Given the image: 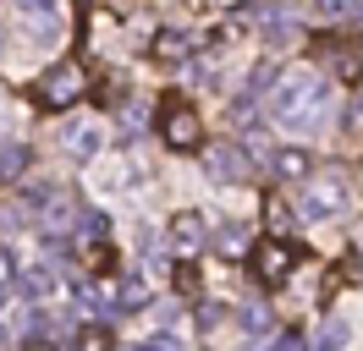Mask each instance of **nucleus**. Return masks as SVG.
Returning a JSON list of instances; mask_svg holds the SVG:
<instances>
[{"label":"nucleus","instance_id":"1","mask_svg":"<svg viewBox=\"0 0 363 351\" xmlns=\"http://www.w3.org/2000/svg\"><path fill=\"white\" fill-rule=\"evenodd\" d=\"M325 105H330V83L319 71H297V77H281V88L270 99V115L292 132H308V127H319Z\"/></svg>","mask_w":363,"mask_h":351},{"label":"nucleus","instance_id":"2","mask_svg":"<svg viewBox=\"0 0 363 351\" xmlns=\"http://www.w3.org/2000/svg\"><path fill=\"white\" fill-rule=\"evenodd\" d=\"M89 93V77H83V66L77 61H61V66H50L45 77L33 83V99L45 110H72L77 99Z\"/></svg>","mask_w":363,"mask_h":351},{"label":"nucleus","instance_id":"3","mask_svg":"<svg viewBox=\"0 0 363 351\" xmlns=\"http://www.w3.org/2000/svg\"><path fill=\"white\" fill-rule=\"evenodd\" d=\"M160 137H165L171 149H199V143H204L199 110L182 105V93H165V99H160Z\"/></svg>","mask_w":363,"mask_h":351},{"label":"nucleus","instance_id":"4","mask_svg":"<svg viewBox=\"0 0 363 351\" xmlns=\"http://www.w3.org/2000/svg\"><path fill=\"white\" fill-rule=\"evenodd\" d=\"M303 214L308 219H341L347 214V181H341L336 171L308 176V187H303Z\"/></svg>","mask_w":363,"mask_h":351},{"label":"nucleus","instance_id":"5","mask_svg":"<svg viewBox=\"0 0 363 351\" xmlns=\"http://www.w3.org/2000/svg\"><path fill=\"white\" fill-rule=\"evenodd\" d=\"M297 258H303V253H297L292 241H275L270 236V241H259V247H253V275H259L264 285H281L297 269Z\"/></svg>","mask_w":363,"mask_h":351},{"label":"nucleus","instance_id":"6","mask_svg":"<svg viewBox=\"0 0 363 351\" xmlns=\"http://www.w3.org/2000/svg\"><path fill=\"white\" fill-rule=\"evenodd\" d=\"M204 171L215 176V181H248V154L237 149V143H215V149L204 154Z\"/></svg>","mask_w":363,"mask_h":351},{"label":"nucleus","instance_id":"7","mask_svg":"<svg viewBox=\"0 0 363 351\" xmlns=\"http://www.w3.org/2000/svg\"><path fill=\"white\" fill-rule=\"evenodd\" d=\"M11 6H17V17L28 22L33 39H55V33H61V11H55V0H11Z\"/></svg>","mask_w":363,"mask_h":351},{"label":"nucleus","instance_id":"8","mask_svg":"<svg viewBox=\"0 0 363 351\" xmlns=\"http://www.w3.org/2000/svg\"><path fill=\"white\" fill-rule=\"evenodd\" d=\"M61 143H67L72 159H94V154L105 149V132L94 127V121H72V127L61 132Z\"/></svg>","mask_w":363,"mask_h":351},{"label":"nucleus","instance_id":"9","mask_svg":"<svg viewBox=\"0 0 363 351\" xmlns=\"http://www.w3.org/2000/svg\"><path fill=\"white\" fill-rule=\"evenodd\" d=\"M17 280H23V291L33 297V302H50V297L61 291V275H55L50 263H28V269L17 275Z\"/></svg>","mask_w":363,"mask_h":351},{"label":"nucleus","instance_id":"10","mask_svg":"<svg viewBox=\"0 0 363 351\" xmlns=\"http://www.w3.org/2000/svg\"><path fill=\"white\" fill-rule=\"evenodd\" d=\"M171 241H177L182 258H193V253L204 247V219H199V214H177V219H171Z\"/></svg>","mask_w":363,"mask_h":351},{"label":"nucleus","instance_id":"11","mask_svg":"<svg viewBox=\"0 0 363 351\" xmlns=\"http://www.w3.org/2000/svg\"><path fill=\"white\" fill-rule=\"evenodd\" d=\"M259 28H264V39H270V44H292L297 39V17H292V11H281V6H264V11H259Z\"/></svg>","mask_w":363,"mask_h":351},{"label":"nucleus","instance_id":"12","mask_svg":"<svg viewBox=\"0 0 363 351\" xmlns=\"http://www.w3.org/2000/svg\"><path fill=\"white\" fill-rule=\"evenodd\" d=\"M270 165H275L281 181H308V176H314V165H308V154H303V149H275Z\"/></svg>","mask_w":363,"mask_h":351},{"label":"nucleus","instance_id":"13","mask_svg":"<svg viewBox=\"0 0 363 351\" xmlns=\"http://www.w3.org/2000/svg\"><path fill=\"white\" fill-rule=\"evenodd\" d=\"M155 55H160V61H187V55H193V39L177 33V28H165V33L155 39Z\"/></svg>","mask_w":363,"mask_h":351},{"label":"nucleus","instance_id":"14","mask_svg":"<svg viewBox=\"0 0 363 351\" xmlns=\"http://www.w3.org/2000/svg\"><path fill=\"white\" fill-rule=\"evenodd\" d=\"M242 324H248V335H259V340H264V335L275 329V318H270V307L248 302V307H242Z\"/></svg>","mask_w":363,"mask_h":351},{"label":"nucleus","instance_id":"15","mask_svg":"<svg viewBox=\"0 0 363 351\" xmlns=\"http://www.w3.org/2000/svg\"><path fill=\"white\" fill-rule=\"evenodd\" d=\"M116 307H121V313H138V307H149V291H143L138 280H127V285H121V297H116Z\"/></svg>","mask_w":363,"mask_h":351},{"label":"nucleus","instance_id":"16","mask_svg":"<svg viewBox=\"0 0 363 351\" xmlns=\"http://www.w3.org/2000/svg\"><path fill=\"white\" fill-rule=\"evenodd\" d=\"M314 11L319 17H358L363 0H314Z\"/></svg>","mask_w":363,"mask_h":351},{"label":"nucleus","instance_id":"17","mask_svg":"<svg viewBox=\"0 0 363 351\" xmlns=\"http://www.w3.org/2000/svg\"><path fill=\"white\" fill-rule=\"evenodd\" d=\"M23 165H28V149H23V143H11V149H0V171H6V176H17Z\"/></svg>","mask_w":363,"mask_h":351},{"label":"nucleus","instance_id":"18","mask_svg":"<svg viewBox=\"0 0 363 351\" xmlns=\"http://www.w3.org/2000/svg\"><path fill=\"white\" fill-rule=\"evenodd\" d=\"M220 247H226V253H242V247H248V231H242V225H220Z\"/></svg>","mask_w":363,"mask_h":351},{"label":"nucleus","instance_id":"19","mask_svg":"<svg viewBox=\"0 0 363 351\" xmlns=\"http://www.w3.org/2000/svg\"><path fill=\"white\" fill-rule=\"evenodd\" d=\"M177 291H187V297L199 291V269H193V263H182V269H177Z\"/></svg>","mask_w":363,"mask_h":351},{"label":"nucleus","instance_id":"20","mask_svg":"<svg viewBox=\"0 0 363 351\" xmlns=\"http://www.w3.org/2000/svg\"><path fill=\"white\" fill-rule=\"evenodd\" d=\"M264 214H270V225H275V231H281V225L292 219V214H286V203H281V197H270V203H264Z\"/></svg>","mask_w":363,"mask_h":351},{"label":"nucleus","instance_id":"21","mask_svg":"<svg viewBox=\"0 0 363 351\" xmlns=\"http://www.w3.org/2000/svg\"><path fill=\"white\" fill-rule=\"evenodd\" d=\"M83 231H89V236H105L111 225H105V214H83Z\"/></svg>","mask_w":363,"mask_h":351},{"label":"nucleus","instance_id":"22","mask_svg":"<svg viewBox=\"0 0 363 351\" xmlns=\"http://www.w3.org/2000/svg\"><path fill=\"white\" fill-rule=\"evenodd\" d=\"M83 346H111V329H83Z\"/></svg>","mask_w":363,"mask_h":351},{"label":"nucleus","instance_id":"23","mask_svg":"<svg viewBox=\"0 0 363 351\" xmlns=\"http://www.w3.org/2000/svg\"><path fill=\"white\" fill-rule=\"evenodd\" d=\"M89 258H94V269H111V263H116V253H111V247H94Z\"/></svg>","mask_w":363,"mask_h":351},{"label":"nucleus","instance_id":"24","mask_svg":"<svg viewBox=\"0 0 363 351\" xmlns=\"http://www.w3.org/2000/svg\"><path fill=\"white\" fill-rule=\"evenodd\" d=\"M143 346H149V351H171V346H177V340H171V335H165V329H160V335H149V340H143Z\"/></svg>","mask_w":363,"mask_h":351},{"label":"nucleus","instance_id":"25","mask_svg":"<svg viewBox=\"0 0 363 351\" xmlns=\"http://www.w3.org/2000/svg\"><path fill=\"white\" fill-rule=\"evenodd\" d=\"M6 285H11V280H6V275H0V307H6Z\"/></svg>","mask_w":363,"mask_h":351},{"label":"nucleus","instance_id":"26","mask_svg":"<svg viewBox=\"0 0 363 351\" xmlns=\"http://www.w3.org/2000/svg\"><path fill=\"white\" fill-rule=\"evenodd\" d=\"M6 340H11V329H6V324H0V346H6Z\"/></svg>","mask_w":363,"mask_h":351},{"label":"nucleus","instance_id":"27","mask_svg":"<svg viewBox=\"0 0 363 351\" xmlns=\"http://www.w3.org/2000/svg\"><path fill=\"white\" fill-rule=\"evenodd\" d=\"M0 50H6V44H0Z\"/></svg>","mask_w":363,"mask_h":351}]
</instances>
